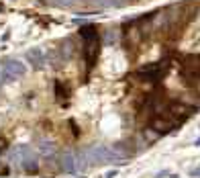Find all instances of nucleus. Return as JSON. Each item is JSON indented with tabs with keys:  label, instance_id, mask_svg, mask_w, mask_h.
Listing matches in <instances>:
<instances>
[{
	"label": "nucleus",
	"instance_id": "12",
	"mask_svg": "<svg viewBox=\"0 0 200 178\" xmlns=\"http://www.w3.org/2000/svg\"><path fill=\"white\" fill-rule=\"evenodd\" d=\"M57 6H72V4H76L78 0H53Z\"/></svg>",
	"mask_w": 200,
	"mask_h": 178
},
{
	"label": "nucleus",
	"instance_id": "1",
	"mask_svg": "<svg viewBox=\"0 0 200 178\" xmlns=\"http://www.w3.org/2000/svg\"><path fill=\"white\" fill-rule=\"evenodd\" d=\"M78 153V164H80V172L90 166H100V164H122V160H127L118 152L114 145H88V148L80 149Z\"/></svg>",
	"mask_w": 200,
	"mask_h": 178
},
{
	"label": "nucleus",
	"instance_id": "2",
	"mask_svg": "<svg viewBox=\"0 0 200 178\" xmlns=\"http://www.w3.org/2000/svg\"><path fill=\"white\" fill-rule=\"evenodd\" d=\"M10 160L20 170H24L29 174H35L39 170V158H37V153H35V149L31 145H15L12 152H10Z\"/></svg>",
	"mask_w": 200,
	"mask_h": 178
},
{
	"label": "nucleus",
	"instance_id": "8",
	"mask_svg": "<svg viewBox=\"0 0 200 178\" xmlns=\"http://www.w3.org/2000/svg\"><path fill=\"white\" fill-rule=\"evenodd\" d=\"M24 57H27V62H29L35 70H41L45 64H47V55H45V51L41 49V47H31Z\"/></svg>",
	"mask_w": 200,
	"mask_h": 178
},
{
	"label": "nucleus",
	"instance_id": "15",
	"mask_svg": "<svg viewBox=\"0 0 200 178\" xmlns=\"http://www.w3.org/2000/svg\"><path fill=\"white\" fill-rule=\"evenodd\" d=\"M117 176V170H110V172H106V178H114Z\"/></svg>",
	"mask_w": 200,
	"mask_h": 178
},
{
	"label": "nucleus",
	"instance_id": "5",
	"mask_svg": "<svg viewBox=\"0 0 200 178\" xmlns=\"http://www.w3.org/2000/svg\"><path fill=\"white\" fill-rule=\"evenodd\" d=\"M59 168L65 174H78L80 172V164H78V153L76 152H64L59 156Z\"/></svg>",
	"mask_w": 200,
	"mask_h": 178
},
{
	"label": "nucleus",
	"instance_id": "11",
	"mask_svg": "<svg viewBox=\"0 0 200 178\" xmlns=\"http://www.w3.org/2000/svg\"><path fill=\"white\" fill-rule=\"evenodd\" d=\"M143 137H145L147 144H151V141L159 139V133H157V131H153V129H143Z\"/></svg>",
	"mask_w": 200,
	"mask_h": 178
},
{
	"label": "nucleus",
	"instance_id": "4",
	"mask_svg": "<svg viewBox=\"0 0 200 178\" xmlns=\"http://www.w3.org/2000/svg\"><path fill=\"white\" fill-rule=\"evenodd\" d=\"M27 74V66L20 62V59H15V57H8L2 62V70H0V82L2 84H10L15 80L23 78Z\"/></svg>",
	"mask_w": 200,
	"mask_h": 178
},
{
	"label": "nucleus",
	"instance_id": "6",
	"mask_svg": "<svg viewBox=\"0 0 200 178\" xmlns=\"http://www.w3.org/2000/svg\"><path fill=\"white\" fill-rule=\"evenodd\" d=\"M161 74H163V66L161 64H147V66H141V68L135 72L137 78L145 80V82H155Z\"/></svg>",
	"mask_w": 200,
	"mask_h": 178
},
{
	"label": "nucleus",
	"instance_id": "17",
	"mask_svg": "<svg viewBox=\"0 0 200 178\" xmlns=\"http://www.w3.org/2000/svg\"><path fill=\"white\" fill-rule=\"evenodd\" d=\"M198 19H200V10H198Z\"/></svg>",
	"mask_w": 200,
	"mask_h": 178
},
{
	"label": "nucleus",
	"instance_id": "3",
	"mask_svg": "<svg viewBox=\"0 0 200 178\" xmlns=\"http://www.w3.org/2000/svg\"><path fill=\"white\" fill-rule=\"evenodd\" d=\"M80 37H84L86 45H84V55H86V64L92 68L100 53V35H98L96 25H84L80 29Z\"/></svg>",
	"mask_w": 200,
	"mask_h": 178
},
{
	"label": "nucleus",
	"instance_id": "10",
	"mask_svg": "<svg viewBox=\"0 0 200 178\" xmlns=\"http://www.w3.org/2000/svg\"><path fill=\"white\" fill-rule=\"evenodd\" d=\"M92 6L96 8H112V6H122L125 2L122 0H88Z\"/></svg>",
	"mask_w": 200,
	"mask_h": 178
},
{
	"label": "nucleus",
	"instance_id": "14",
	"mask_svg": "<svg viewBox=\"0 0 200 178\" xmlns=\"http://www.w3.org/2000/svg\"><path fill=\"white\" fill-rule=\"evenodd\" d=\"M194 86H196V90H198V92H200V74H198V76H196V78H194Z\"/></svg>",
	"mask_w": 200,
	"mask_h": 178
},
{
	"label": "nucleus",
	"instance_id": "9",
	"mask_svg": "<svg viewBox=\"0 0 200 178\" xmlns=\"http://www.w3.org/2000/svg\"><path fill=\"white\" fill-rule=\"evenodd\" d=\"M37 152L45 158H51L55 152H57V145L53 141H49V139H39V144H37Z\"/></svg>",
	"mask_w": 200,
	"mask_h": 178
},
{
	"label": "nucleus",
	"instance_id": "7",
	"mask_svg": "<svg viewBox=\"0 0 200 178\" xmlns=\"http://www.w3.org/2000/svg\"><path fill=\"white\" fill-rule=\"evenodd\" d=\"M176 125L178 123L174 121V119H170V117H155L151 121V129L157 131L159 135H166V133H170V131H174Z\"/></svg>",
	"mask_w": 200,
	"mask_h": 178
},
{
	"label": "nucleus",
	"instance_id": "13",
	"mask_svg": "<svg viewBox=\"0 0 200 178\" xmlns=\"http://www.w3.org/2000/svg\"><path fill=\"white\" fill-rule=\"evenodd\" d=\"M55 90H57V98H64L65 96V90L61 88V82H55Z\"/></svg>",
	"mask_w": 200,
	"mask_h": 178
},
{
	"label": "nucleus",
	"instance_id": "16",
	"mask_svg": "<svg viewBox=\"0 0 200 178\" xmlns=\"http://www.w3.org/2000/svg\"><path fill=\"white\" fill-rule=\"evenodd\" d=\"M194 145H198V148H200V137H198V139H196V141H194Z\"/></svg>",
	"mask_w": 200,
	"mask_h": 178
}]
</instances>
